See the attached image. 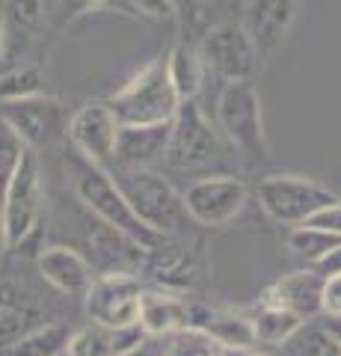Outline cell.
<instances>
[{
    "label": "cell",
    "mask_w": 341,
    "mask_h": 356,
    "mask_svg": "<svg viewBox=\"0 0 341 356\" xmlns=\"http://www.w3.org/2000/svg\"><path fill=\"white\" fill-rule=\"evenodd\" d=\"M33 154V149L24 143V137L15 131V125L0 113V193L13 181V175L21 170V163Z\"/></svg>",
    "instance_id": "obj_24"
},
{
    "label": "cell",
    "mask_w": 341,
    "mask_h": 356,
    "mask_svg": "<svg viewBox=\"0 0 341 356\" xmlns=\"http://www.w3.org/2000/svg\"><path fill=\"white\" fill-rule=\"evenodd\" d=\"M324 315L341 318V273L329 276V280H326V288H324Z\"/></svg>",
    "instance_id": "obj_35"
},
{
    "label": "cell",
    "mask_w": 341,
    "mask_h": 356,
    "mask_svg": "<svg viewBox=\"0 0 341 356\" xmlns=\"http://www.w3.org/2000/svg\"><path fill=\"white\" fill-rule=\"evenodd\" d=\"M0 113L13 122L15 131L24 137V143L33 152L51 149V146H57L60 140H69L72 116L60 98H51L42 92V95L24 98V102L0 104Z\"/></svg>",
    "instance_id": "obj_12"
},
{
    "label": "cell",
    "mask_w": 341,
    "mask_h": 356,
    "mask_svg": "<svg viewBox=\"0 0 341 356\" xmlns=\"http://www.w3.org/2000/svg\"><path fill=\"white\" fill-rule=\"evenodd\" d=\"M205 252L202 243H190L187 235L178 238H163L155 250H149L142 273L151 276L155 288H167V291L187 294L205 276Z\"/></svg>",
    "instance_id": "obj_13"
},
{
    "label": "cell",
    "mask_w": 341,
    "mask_h": 356,
    "mask_svg": "<svg viewBox=\"0 0 341 356\" xmlns=\"http://www.w3.org/2000/svg\"><path fill=\"white\" fill-rule=\"evenodd\" d=\"M140 324L151 339H169L172 332L193 327V300L167 288H151L142 294Z\"/></svg>",
    "instance_id": "obj_18"
},
{
    "label": "cell",
    "mask_w": 341,
    "mask_h": 356,
    "mask_svg": "<svg viewBox=\"0 0 341 356\" xmlns=\"http://www.w3.org/2000/svg\"><path fill=\"white\" fill-rule=\"evenodd\" d=\"M324 288H326V280L309 267V270H294L276 280L270 288H264V294L258 300L288 309L303 321H315L317 315H324Z\"/></svg>",
    "instance_id": "obj_15"
},
{
    "label": "cell",
    "mask_w": 341,
    "mask_h": 356,
    "mask_svg": "<svg viewBox=\"0 0 341 356\" xmlns=\"http://www.w3.org/2000/svg\"><path fill=\"white\" fill-rule=\"evenodd\" d=\"M167 72H169L175 95H178L181 102H196L202 92L205 74H208L202 54H199V44H193L187 39L172 44L169 54H167Z\"/></svg>",
    "instance_id": "obj_20"
},
{
    "label": "cell",
    "mask_w": 341,
    "mask_h": 356,
    "mask_svg": "<svg viewBox=\"0 0 341 356\" xmlns=\"http://www.w3.org/2000/svg\"><path fill=\"white\" fill-rule=\"evenodd\" d=\"M223 356H267V353H261L256 348H226Z\"/></svg>",
    "instance_id": "obj_38"
},
{
    "label": "cell",
    "mask_w": 341,
    "mask_h": 356,
    "mask_svg": "<svg viewBox=\"0 0 341 356\" xmlns=\"http://www.w3.org/2000/svg\"><path fill=\"white\" fill-rule=\"evenodd\" d=\"M312 270L321 273L324 280H329V276H338V273H341V243H338L335 250H329L324 259H317V261L312 264Z\"/></svg>",
    "instance_id": "obj_36"
},
{
    "label": "cell",
    "mask_w": 341,
    "mask_h": 356,
    "mask_svg": "<svg viewBox=\"0 0 341 356\" xmlns=\"http://www.w3.org/2000/svg\"><path fill=\"white\" fill-rule=\"evenodd\" d=\"M122 125H163L172 122L181 107V98L175 95L167 57H158L146 63L140 72H134L128 81L107 98Z\"/></svg>",
    "instance_id": "obj_2"
},
{
    "label": "cell",
    "mask_w": 341,
    "mask_h": 356,
    "mask_svg": "<svg viewBox=\"0 0 341 356\" xmlns=\"http://www.w3.org/2000/svg\"><path fill=\"white\" fill-rule=\"evenodd\" d=\"M256 196L267 220L288 229L303 226L317 211L341 202V196L335 191H329L326 184L306 175H267L258 181Z\"/></svg>",
    "instance_id": "obj_6"
},
{
    "label": "cell",
    "mask_w": 341,
    "mask_h": 356,
    "mask_svg": "<svg viewBox=\"0 0 341 356\" xmlns=\"http://www.w3.org/2000/svg\"><path fill=\"white\" fill-rule=\"evenodd\" d=\"M6 252V235H3V222H0V255Z\"/></svg>",
    "instance_id": "obj_42"
},
{
    "label": "cell",
    "mask_w": 341,
    "mask_h": 356,
    "mask_svg": "<svg viewBox=\"0 0 341 356\" xmlns=\"http://www.w3.org/2000/svg\"><path fill=\"white\" fill-rule=\"evenodd\" d=\"M0 21L9 33H30L42 21V0H0Z\"/></svg>",
    "instance_id": "obj_29"
},
{
    "label": "cell",
    "mask_w": 341,
    "mask_h": 356,
    "mask_svg": "<svg viewBox=\"0 0 341 356\" xmlns=\"http://www.w3.org/2000/svg\"><path fill=\"white\" fill-rule=\"evenodd\" d=\"M36 267H39V276L53 291L69 294V297H83L98 276L92 261L81 250L69 247V243H53V247L42 250Z\"/></svg>",
    "instance_id": "obj_14"
},
{
    "label": "cell",
    "mask_w": 341,
    "mask_h": 356,
    "mask_svg": "<svg viewBox=\"0 0 341 356\" xmlns=\"http://www.w3.org/2000/svg\"><path fill=\"white\" fill-rule=\"evenodd\" d=\"M134 356H137V353H134Z\"/></svg>",
    "instance_id": "obj_43"
},
{
    "label": "cell",
    "mask_w": 341,
    "mask_h": 356,
    "mask_svg": "<svg viewBox=\"0 0 341 356\" xmlns=\"http://www.w3.org/2000/svg\"><path fill=\"white\" fill-rule=\"evenodd\" d=\"M285 243H288V250L294 255H300V259L315 264L317 259H324L329 250H335L341 243V238L333 235V232L315 229V226H294V229H288V238H285Z\"/></svg>",
    "instance_id": "obj_25"
},
{
    "label": "cell",
    "mask_w": 341,
    "mask_h": 356,
    "mask_svg": "<svg viewBox=\"0 0 341 356\" xmlns=\"http://www.w3.org/2000/svg\"><path fill=\"white\" fill-rule=\"evenodd\" d=\"M65 170H69L72 193L78 199V205L90 211L95 220L107 222L110 229L122 232L125 238H131L146 250H155L163 241V235H158L155 229H149L146 222L137 217V211L131 208L128 196L122 191V184L116 181V175L110 170L83 161L78 152H72V158L65 161Z\"/></svg>",
    "instance_id": "obj_1"
},
{
    "label": "cell",
    "mask_w": 341,
    "mask_h": 356,
    "mask_svg": "<svg viewBox=\"0 0 341 356\" xmlns=\"http://www.w3.org/2000/svg\"><path fill=\"white\" fill-rule=\"evenodd\" d=\"M134 6V13L146 21H155V24H163V21H178V9H175V0H128Z\"/></svg>",
    "instance_id": "obj_32"
},
{
    "label": "cell",
    "mask_w": 341,
    "mask_h": 356,
    "mask_svg": "<svg viewBox=\"0 0 341 356\" xmlns=\"http://www.w3.org/2000/svg\"><path fill=\"white\" fill-rule=\"evenodd\" d=\"M65 356H113V344H110V332L98 324L72 330Z\"/></svg>",
    "instance_id": "obj_30"
},
{
    "label": "cell",
    "mask_w": 341,
    "mask_h": 356,
    "mask_svg": "<svg viewBox=\"0 0 341 356\" xmlns=\"http://www.w3.org/2000/svg\"><path fill=\"white\" fill-rule=\"evenodd\" d=\"M42 324V312L30 294L18 291L15 285H0V348Z\"/></svg>",
    "instance_id": "obj_21"
},
{
    "label": "cell",
    "mask_w": 341,
    "mask_h": 356,
    "mask_svg": "<svg viewBox=\"0 0 341 356\" xmlns=\"http://www.w3.org/2000/svg\"><path fill=\"white\" fill-rule=\"evenodd\" d=\"M42 214H45V184H42V170L33 152L0 193V222H3L6 250L24 247L39 232Z\"/></svg>",
    "instance_id": "obj_7"
},
{
    "label": "cell",
    "mask_w": 341,
    "mask_h": 356,
    "mask_svg": "<svg viewBox=\"0 0 341 356\" xmlns=\"http://www.w3.org/2000/svg\"><path fill=\"white\" fill-rule=\"evenodd\" d=\"M110 3H113V0H78V9L81 13H98V9H104Z\"/></svg>",
    "instance_id": "obj_37"
},
{
    "label": "cell",
    "mask_w": 341,
    "mask_h": 356,
    "mask_svg": "<svg viewBox=\"0 0 341 356\" xmlns=\"http://www.w3.org/2000/svg\"><path fill=\"white\" fill-rule=\"evenodd\" d=\"M116 181L122 184L131 208L149 229L163 238L187 235V222L193 220L187 214L184 193L175 191L169 178L155 170H116Z\"/></svg>",
    "instance_id": "obj_4"
},
{
    "label": "cell",
    "mask_w": 341,
    "mask_h": 356,
    "mask_svg": "<svg viewBox=\"0 0 341 356\" xmlns=\"http://www.w3.org/2000/svg\"><path fill=\"white\" fill-rule=\"evenodd\" d=\"M329 327H333V332H335L338 341H341V318H333V321H329Z\"/></svg>",
    "instance_id": "obj_41"
},
{
    "label": "cell",
    "mask_w": 341,
    "mask_h": 356,
    "mask_svg": "<svg viewBox=\"0 0 341 356\" xmlns=\"http://www.w3.org/2000/svg\"><path fill=\"white\" fill-rule=\"evenodd\" d=\"M110 332V344H113V356H134L142 344L151 336L142 324H131V327H119V330H107Z\"/></svg>",
    "instance_id": "obj_31"
},
{
    "label": "cell",
    "mask_w": 341,
    "mask_h": 356,
    "mask_svg": "<svg viewBox=\"0 0 341 356\" xmlns=\"http://www.w3.org/2000/svg\"><path fill=\"white\" fill-rule=\"evenodd\" d=\"M303 226H315V229H324V232H333V235L341 238V202L335 205H326L324 211H317L312 220H306Z\"/></svg>",
    "instance_id": "obj_34"
},
{
    "label": "cell",
    "mask_w": 341,
    "mask_h": 356,
    "mask_svg": "<svg viewBox=\"0 0 341 356\" xmlns=\"http://www.w3.org/2000/svg\"><path fill=\"white\" fill-rule=\"evenodd\" d=\"M217 128L223 140L238 154H244L249 163H267L270 146H267V131H264V110L256 81H235L223 83L217 95Z\"/></svg>",
    "instance_id": "obj_3"
},
{
    "label": "cell",
    "mask_w": 341,
    "mask_h": 356,
    "mask_svg": "<svg viewBox=\"0 0 341 356\" xmlns=\"http://www.w3.org/2000/svg\"><path fill=\"white\" fill-rule=\"evenodd\" d=\"M6 42H9V36H6V27H3V21H0V60L6 57Z\"/></svg>",
    "instance_id": "obj_39"
},
{
    "label": "cell",
    "mask_w": 341,
    "mask_h": 356,
    "mask_svg": "<svg viewBox=\"0 0 341 356\" xmlns=\"http://www.w3.org/2000/svg\"><path fill=\"white\" fill-rule=\"evenodd\" d=\"M142 294H146V285H142L140 273L134 270L98 273L90 291L83 294L86 318L104 330L140 324Z\"/></svg>",
    "instance_id": "obj_8"
},
{
    "label": "cell",
    "mask_w": 341,
    "mask_h": 356,
    "mask_svg": "<svg viewBox=\"0 0 341 356\" xmlns=\"http://www.w3.org/2000/svg\"><path fill=\"white\" fill-rule=\"evenodd\" d=\"M208 3H211V0H175V9H178V24H181L184 33L202 24Z\"/></svg>",
    "instance_id": "obj_33"
},
{
    "label": "cell",
    "mask_w": 341,
    "mask_h": 356,
    "mask_svg": "<svg viewBox=\"0 0 341 356\" xmlns=\"http://www.w3.org/2000/svg\"><path fill=\"white\" fill-rule=\"evenodd\" d=\"M72 330L65 324H42L0 348V356H65Z\"/></svg>",
    "instance_id": "obj_23"
},
{
    "label": "cell",
    "mask_w": 341,
    "mask_h": 356,
    "mask_svg": "<svg viewBox=\"0 0 341 356\" xmlns=\"http://www.w3.org/2000/svg\"><path fill=\"white\" fill-rule=\"evenodd\" d=\"M163 350L167 356H223V344L199 327H187L163 339Z\"/></svg>",
    "instance_id": "obj_26"
},
{
    "label": "cell",
    "mask_w": 341,
    "mask_h": 356,
    "mask_svg": "<svg viewBox=\"0 0 341 356\" xmlns=\"http://www.w3.org/2000/svg\"><path fill=\"white\" fill-rule=\"evenodd\" d=\"M219 3L228 6V9H232V6H240V9H244V6H247V0H219Z\"/></svg>",
    "instance_id": "obj_40"
},
{
    "label": "cell",
    "mask_w": 341,
    "mask_h": 356,
    "mask_svg": "<svg viewBox=\"0 0 341 356\" xmlns=\"http://www.w3.org/2000/svg\"><path fill=\"white\" fill-rule=\"evenodd\" d=\"M42 95V72L21 65L6 74H0V104L9 102H24V98Z\"/></svg>",
    "instance_id": "obj_28"
},
{
    "label": "cell",
    "mask_w": 341,
    "mask_h": 356,
    "mask_svg": "<svg viewBox=\"0 0 341 356\" xmlns=\"http://www.w3.org/2000/svg\"><path fill=\"white\" fill-rule=\"evenodd\" d=\"M252 330H256V341L258 344H273V348H285L288 341H294V336L306 327V321L294 312L273 306V303H261L252 309Z\"/></svg>",
    "instance_id": "obj_22"
},
{
    "label": "cell",
    "mask_w": 341,
    "mask_h": 356,
    "mask_svg": "<svg viewBox=\"0 0 341 356\" xmlns=\"http://www.w3.org/2000/svg\"><path fill=\"white\" fill-rule=\"evenodd\" d=\"M172 122L163 125H122L116 146V170H151L167 161Z\"/></svg>",
    "instance_id": "obj_16"
},
{
    "label": "cell",
    "mask_w": 341,
    "mask_h": 356,
    "mask_svg": "<svg viewBox=\"0 0 341 356\" xmlns=\"http://www.w3.org/2000/svg\"><path fill=\"white\" fill-rule=\"evenodd\" d=\"M247 199H249L247 184L238 175H226V172L196 178L184 191L187 214H190L193 226L202 229L228 226L247 208Z\"/></svg>",
    "instance_id": "obj_10"
},
{
    "label": "cell",
    "mask_w": 341,
    "mask_h": 356,
    "mask_svg": "<svg viewBox=\"0 0 341 356\" xmlns=\"http://www.w3.org/2000/svg\"><path fill=\"white\" fill-rule=\"evenodd\" d=\"M119 134H122V122L107 102H86L74 110L69 122L72 152H78L83 161L95 166H104V170L116 163Z\"/></svg>",
    "instance_id": "obj_11"
},
{
    "label": "cell",
    "mask_w": 341,
    "mask_h": 356,
    "mask_svg": "<svg viewBox=\"0 0 341 356\" xmlns=\"http://www.w3.org/2000/svg\"><path fill=\"white\" fill-rule=\"evenodd\" d=\"M297 13H300V0H247L244 27L264 54H273L288 36Z\"/></svg>",
    "instance_id": "obj_17"
},
{
    "label": "cell",
    "mask_w": 341,
    "mask_h": 356,
    "mask_svg": "<svg viewBox=\"0 0 341 356\" xmlns=\"http://www.w3.org/2000/svg\"><path fill=\"white\" fill-rule=\"evenodd\" d=\"M288 348L291 356H341V341L329 324L303 327L294 336V341H288Z\"/></svg>",
    "instance_id": "obj_27"
},
{
    "label": "cell",
    "mask_w": 341,
    "mask_h": 356,
    "mask_svg": "<svg viewBox=\"0 0 341 356\" xmlns=\"http://www.w3.org/2000/svg\"><path fill=\"white\" fill-rule=\"evenodd\" d=\"M219 128L205 116L196 102H181L172 119V137L167 149V161L172 170H202L219 158Z\"/></svg>",
    "instance_id": "obj_9"
},
{
    "label": "cell",
    "mask_w": 341,
    "mask_h": 356,
    "mask_svg": "<svg viewBox=\"0 0 341 356\" xmlns=\"http://www.w3.org/2000/svg\"><path fill=\"white\" fill-rule=\"evenodd\" d=\"M193 327L205 330L211 339H217L226 348H256V330L252 318L244 312L232 309H208L202 303H193Z\"/></svg>",
    "instance_id": "obj_19"
},
{
    "label": "cell",
    "mask_w": 341,
    "mask_h": 356,
    "mask_svg": "<svg viewBox=\"0 0 341 356\" xmlns=\"http://www.w3.org/2000/svg\"><path fill=\"white\" fill-rule=\"evenodd\" d=\"M199 54L208 74L219 77L223 83L256 81L264 69V54L258 42L249 36L244 21H219L211 24L199 39Z\"/></svg>",
    "instance_id": "obj_5"
}]
</instances>
